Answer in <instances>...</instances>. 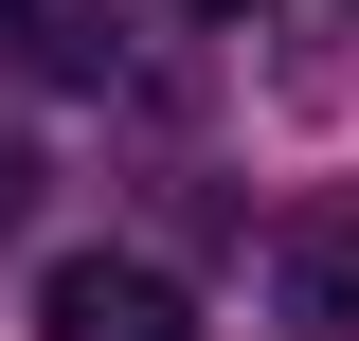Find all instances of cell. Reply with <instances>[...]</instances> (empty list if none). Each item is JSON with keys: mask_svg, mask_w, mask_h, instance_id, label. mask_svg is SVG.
<instances>
[{"mask_svg": "<svg viewBox=\"0 0 359 341\" xmlns=\"http://www.w3.org/2000/svg\"><path fill=\"white\" fill-rule=\"evenodd\" d=\"M36 323L54 341H198V305H180L144 252H54L36 269Z\"/></svg>", "mask_w": 359, "mask_h": 341, "instance_id": "6da1fadb", "label": "cell"}, {"mask_svg": "<svg viewBox=\"0 0 359 341\" xmlns=\"http://www.w3.org/2000/svg\"><path fill=\"white\" fill-rule=\"evenodd\" d=\"M269 288L306 305L323 341H359V198H306L287 234H269Z\"/></svg>", "mask_w": 359, "mask_h": 341, "instance_id": "7a4b0ae2", "label": "cell"}, {"mask_svg": "<svg viewBox=\"0 0 359 341\" xmlns=\"http://www.w3.org/2000/svg\"><path fill=\"white\" fill-rule=\"evenodd\" d=\"M0 54L36 90H108L126 72V18H108V0H0Z\"/></svg>", "mask_w": 359, "mask_h": 341, "instance_id": "3957f363", "label": "cell"}, {"mask_svg": "<svg viewBox=\"0 0 359 341\" xmlns=\"http://www.w3.org/2000/svg\"><path fill=\"white\" fill-rule=\"evenodd\" d=\"M18 198H36V162H18V144H0V215H18Z\"/></svg>", "mask_w": 359, "mask_h": 341, "instance_id": "277c9868", "label": "cell"}, {"mask_svg": "<svg viewBox=\"0 0 359 341\" xmlns=\"http://www.w3.org/2000/svg\"><path fill=\"white\" fill-rule=\"evenodd\" d=\"M198 18H252V0H198Z\"/></svg>", "mask_w": 359, "mask_h": 341, "instance_id": "5b68a950", "label": "cell"}]
</instances>
